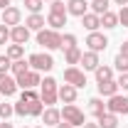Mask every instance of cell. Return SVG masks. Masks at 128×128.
Wrapping results in <instances>:
<instances>
[{
  "instance_id": "6da1fadb",
  "label": "cell",
  "mask_w": 128,
  "mask_h": 128,
  "mask_svg": "<svg viewBox=\"0 0 128 128\" xmlns=\"http://www.w3.org/2000/svg\"><path fill=\"white\" fill-rule=\"evenodd\" d=\"M40 98L44 106H54L57 98H59V86H57V79L52 76H44V81L40 84Z\"/></svg>"
},
{
  "instance_id": "7a4b0ae2",
  "label": "cell",
  "mask_w": 128,
  "mask_h": 128,
  "mask_svg": "<svg viewBox=\"0 0 128 128\" xmlns=\"http://www.w3.org/2000/svg\"><path fill=\"white\" fill-rule=\"evenodd\" d=\"M37 44H42L44 49H59L62 47V34L57 30H40L37 32Z\"/></svg>"
},
{
  "instance_id": "3957f363",
  "label": "cell",
  "mask_w": 128,
  "mask_h": 128,
  "mask_svg": "<svg viewBox=\"0 0 128 128\" xmlns=\"http://www.w3.org/2000/svg\"><path fill=\"white\" fill-rule=\"evenodd\" d=\"M42 106H44L42 98H34V101H22L20 98L12 108H15L17 116H42Z\"/></svg>"
},
{
  "instance_id": "277c9868",
  "label": "cell",
  "mask_w": 128,
  "mask_h": 128,
  "mask_svg": "<svg viewBox=\"0 0 128 128\" xmlns=\"http://www.w3.org/2000/svg\"><path fill=\"white\" fill-rule=\"evenodd\" d=\"M62 121H66V123H72V126L76 128V126H84L86 123V116H84V111H81L79 106H74V104H66L64 106V111H62Z\"/></svg>"
},
{
  "instance_id": "5b68a950",
  "label": "cell",
  "mask_w": 128,
  "mask_h": 128,
  "mask_svg": "<svg viewBox=\"0 0 128 128\" xmlns=\"http://www.w3.org/2000/svg\"><path fill=\"white\" fill-rule=\"evenodd\" d=\"M27 64H30L34 72H49L52 66H54V59L49 57V54H42V52H34L27 57Z\"/></svg>"
},
{
  "instance_id": "8992f818",
  "label": "cell",
  "mask_w": 128,
  "mask_h": 128,
  "mask_svg": "<svg viewBox=\"0 0 128 128\" xmlns=\"http://www.w3.org/2000/svg\"><path fill=\"white\" fill-rule=\"evenodd\" d=\"M106 111L116 113V116H128V96H108V104H106Z\"/></svg>"
},
{
  "instance_id": "52a82bcc",
  "label": "cell",
  "mask_w": 128,
  "mask_h": 128,
  "mask_svg": "<svg viewBox=\"0 0 128 128\" xmlns=\"http://www.w3.org/2000/svg\"><path fill=\"white\" fill-rule=\"evenodd\" d=\"M64 84H72V86L81 89V86H86V74L76 66H66L64 69Z\"/></svg>"
},
{
  "instance_id": "ba28073f",
  "label": "cell",
  "mask_w": 128,
  "mask_h": 128,
  "mask_svg": "<svg viewBox=\"0 0 128 128\" xmlns=\"http://www.w3.org/2000/svg\"><path fill=\"white\" fill-rule=\"evenodd\" d=\"M15 81H17V86H20V89H34V86H40V84H42V76H40V72L30 69V72L20 74Z\"/></svg>"
},
{
  "instance_id": "9c48e42d",
  "label": "cell",
  "mask_w": 128,
  "mask_h": 128,
  "mask_svg": "<svg viewBox=\"0 0 128 128\" xmlns=\"http://www.w3.org/2000/svg\"><path fill=\"white\" fill-rule=\"evenodd\" d=\"M86 44H89L91 52H104V49L108 47V37H106V34H101V32H89Z\"/></svg>"
},
{
  "instance_id": "30bf717a",
  "label": "cell",
  "mask_w": 128,
  "mask_h": 128,
  "mask_svg": "<svg viewBox=\"0 0 128 128\" xmlns=\"http://www.w3.org/2000/svg\"><path fill=\"white\" fill-rule=\"evenodd\" d=\"M86 12H89V2H86V0H69V2H66V15L84 17Z\"/></svg>"
},
{
  "instance_id": "8fae6325",
  "label": "cell",
  "mask_w": 128,
  "mask_h": 128,
  "mask_svg": "<svg viewBox=\"0 0 128 128\" xmlns=\"http://www.w3.org/2000/svg\"><path fill=\"white\" fill-rule=\"evenodd\" d=\"M79 64L84 66V72H94L96 66L101 64V62H98V52H91V49H89V52H81Z\"/></svg>"
},
{
  "instance_id": "7c38bea8",
  "label": "cell",
  "mask_w": 128,
  "mask_h": 128,
  "mask_svg": "<svg viewBox=\"0 0 128 128\" xmlns=\"http://www.w3.org/2000/svg\"><path fill=\"white\" fill-rule=\"evenodd\" d=\"M20 20H22V12L17 10V8H5L2 10V25H8V27H15V25H20Z\"/></svg>"
},
{
  "instance_id": "4fadbf2b",
  "label": "cell",
  "mask_w": 128,
  "mask_h": 128,
  "mask_svg": "<svg viewBox=\"0 0 128 128\" xmlns=\"http://www.w3.org/2000/svg\"><path fill=\"white\" fill-rule=\"evenodd\" d=\"M10 40H12V44H25L30 40V30L25 25H15V27H10Z\"/></svg>"
},
{
  "instance_id": "5bb4252c",
  "label": "cell",
  "mask_w": 128,
  "mask_h": 128,
  "mask_svg": "<svg viewBox=\"0 0 128 128\" xmlns=\"http://www.w3.org/2000/svg\"><path fill=\"white\" fill-rule=\"evenodd\" d=\"M17 91V81L8 74H0V94L2 96H12Z\"/></svg>"
},
{
  "instance_id": "9a60e30c",
  "label": "cell",
  "mask_w": 128,
  "mask_h": 128,
  "mask_svg": "<svg viewBox=\"0 0 128 128\" xmlns=\"http://www.w3.org/2000/svg\"><path fill=\"white\" fill-rule=\"evenodd\" d=\"M42 121H44V126H57L62 121V111H57L54 106H47L42 111Z\"/></svg>"
},
{
  "instance_id": "2e32d148",
  "label": "cell",
  "mask_w": 128,
  "mask_h": 128,
  "mask_svg": "<svg viewBox=\"0 0 128 128\" xmlns=\"http://www.w3.org/2000/svg\"><path fill=\"white\" fill-rule=\"evenodd\" d=\"M81 25H84L89 32H96L98 27H101V15H96V12H86V15L81 17Z\"/></svg>"
},
{
  "instance_id": "e0dca14e",
  "label": "cell",
  "mask_w": 128,
  "mask_h": 128,
  "mask_svg": "<svg viewBox=\"0 0 128 128\" xmlns=\"http://www.w3.org/2000/svg\"><path fill=\"white\" fill-rule=\"evenodd\" d=\"M47 25L52 27V30H62L64 25H66V12H49L47 15Z\"/></svg>"
},
{
  "instance_id": "ac0fdd59",
  "label": "cell",
  "mask_w": 128,
  "mask_h": 128,
  "mask_svg": "<svg viewBox=\"0 0 128 128\" xmlns=\"http://www.w3.org/2000/svg\"><path fill=\"white\" fill-rule=\"evenodd\" d=\"M59 98H62L64 104H74L76 101V86H72V84L59 86Z\"/></svg>"
},
{
  "instance_id": "d6986e66",
  "label": "cell",
  "mask_w": 128,
  "mask_h": 128,
  "mask_svg": "<svg viewBox=\"0 0 128 128\" xmlns=\"http://www.w3.org/2000/svg\"><path fill=\"white\" fill-rule=\"evenodd\" d=\"M25 27H27V30H42V27H44V17L40 15V12H30V17H27V20H25Z\"/></svg>"
},
{
  "instance_id": "ffe728a7",
  "label": "cell",
  "mask_w": 128,
  "mask_h": 128,
  "mask_svg": "<svg viewBox=\"0 0 128 128\" xmlns=\"http://www.w3.org/2000/svg\"><path fill=\"white\" fill-rule=\"evenodd\" d=\"M98 94L101 96H106V98H108V96H116L118 94V84H116V81H98Z\"/></svg>"
},
{
  "instance_id": "44dd1931",
  "label": "cell",
  "mask_w": 128,
  "mask_h": 128,
  "mask_svg": "<svg viewBox=\"0 0 128 128\" xmlns=\"http://www.w3.org/2000/svg\"><path fill=\"white\" fill-rule=\"evenodd\" d=\"M96 74V81H111L113 79V66H104V64H98L94 69Z\"/></svg>"
},
{
  "instance_id": "7402d4cb",
  "label": "cell",
  "mask_w": 128,
  "mask_h": 128,
  "mask_svg": "<svg viewBox=\"0 0 128 128\" xmlns=\"http://www.w3.org/2000/svg\"><path fill=\"white\" fill-rule=\"evenodd\" d=\"M118 126V116L116 113H104V116H98V128H116Z\"/></svg>"
},
{
  "instance_id": "603a6c76",
  "label": "cell",
  "mask_w": 128,
  "mask_h": 128,
  "mask_svg": "<svg viewBox=\"0 0 128 128\" xmlns=\"http://www.w3.org/2000/svg\"><path fill=\"white\" fill-rule=\"evenodd\" d=\"M101 27H106V30H113V27H118V15L116 12H104L101 15Z\"/></svg>"
},
{
  "instance_id": "cb8c5ba5",
  "label": "cell",
  "mask_w": 128,
  "mask_h": 128,
  "mask_svg": "<svg viewBox=\"0 0 128 128\" xmlns=\"http://www.w3.org/2000/svg\"><path fill=\"white\" fill-rule=\"evenodd\" d=\"M89 111H91L96 118H98V116H104V113H106V104H104L98 96H94V98L89 101Z\"/></svg>"
},
{
  "instance_id": "d4e9b609",
  "label": "cell",
  "mask_w": 128,
  "mask_h": 128,
  "mask_svg": "<svg viewBox=\"0 0 128 128\" xmlns=\"http://www.w3.org/2000/svg\"><path fill=\"white\" fill-rule=\"evenodd\" d=\"M64 59H66V64H79V59H81V49H79V47L64 49Z\"/></svg>"
},
{
  "instance_id": "484cf974",
  "label": "cell",
  "mask_w": 128,
  "mask_h": 128,
  "mask_svg": "<svg viewBox=\"0 0 128 128\" xmlns=\"http://www.w3.org/2000/svg\"><path fill=\"white\" fill-rule=\"evenodd\" d=\"M89 5H91V12H96V15H104V12H108V5H111V0H91Z\"/></svg>"
},
{
  "instance_id": "4316f807",
  "label": "cell",
  "mask_w": 128,
  "mask_h": 128,
  "mask_svg": "<svg viewBox=\"0 0 128 128\" xmlns=\"http://www.w3.org/2000/svg\"><path fill=\"white\" fill-rule=\"evenodd\" d=\"M10 72L15 74V79H17L20 74H25V72H30V64L25 62V59H15V62H12V66H10Z\"/></svg>"
},
{
  "instance_id": "83f0119b",
  "label": "cell",
  "mask_w": 128,
  "mask_h": 128,
  "mask_svg": "<svg viewBox=\"0 0 128 128\" xmlns=\"http://www.w3.org/2000/svg\"><path fill=\"white\" fill-rule=\"evenodd\" d=\"M5 54H8L12 62H15V59H22V57H25V47H22V44H10Z\"/></svg>"
},
{
  "instance_id": "f1b7e54d",
  "label": "cell",
  "mask_w": 128,
  "mask_h": 128,
  "mask_svg": "<svg viewBox=\"0 0 128 128\" xmlns=\"http://www.w3.org/2000/svg\"><path fill=\"white\" fill-rule=\"evenodd\" d=\"M113 66H116L121 74H126V72H128V57H123V54L118 52V54H116V59H113Z\"/></svg>"
},
{
  "instance_id": "f546056e",
  "label": "cell",
  "mask_w": 128,
  "mask_h": 128,
  "mask_svg": "<svg viewBox=\"0 0 128 128\" xmlns=\"http://www.w3.org/2000/svg\"><path fill=\"white\" fill-rule=\"evenodd\" d=\"M10 66H12V59H10L8 54H0V74H8Z\"/></svg>"
},
{
  "instance_id": "4dcf8cb0",
  "label": "cell",
  "mask_w": 128,
  "mask_h": 128,
  "mask_svg": "<svg viewBox=\"0 0 128 128\" xmlns=\"http://www.w3.org/2000/svg\"><path fill=\"white\" fill-rule=\"evenodd\" d=\"M76 47V34H62V49Z\"/></svg>"
},
{
  "instance_id": "1f68e13d",
  "label": "cell",
  "mask_w": 128,
  "mask_h": 128,
  "mask_svg": "<svg viewBox=\"0 0 128 128\" xmlns=\"http://www.w3.org/2000/svg\"><path fill=\"white\" fill-rule=\"evenodd\" d=\"M12 113H15V108H12L10 104H0V118H2V121H8Z\"/></svg>"
},
{
  "instance_id": "d6a6232c",
  "label": "cell",
  "mask_w": 128,
  "mask_h": 128,
  "mask_svg": "<svg viewBox=\"0 0 128 128\" xmlns=\"http://www.w3.org/2000/svg\"><path fill=\"white\" fill-rule=\"evenodd\" d=\"M25 8L30 12H40L42 10V0H25Z\"/></svg>"
},
{
  "instance_id": "836d02e7",
  "label": "cell",
  "mask_w": 128,
  "mask_h": 128,
  "mask_svg": "<svg viewBox=\"0 0 128 128\" xmlns=\"http://www.w3.org/2000/svg\"><path fill=\"white\" fill-rule=\"evenodd\" d=\"M49 12H66V5H64L62 0H52V5H49Z\"/></svg>"
},
{
  "instance_id": "e575fe53",
  "label": "cell",
  "mask_w": 128,
  "mask_h": 128,
  "mask_svg": "<svg viewBox=\"0 0 128 128\" xmlns=\"http://www.w3.org/2000/svg\"><path fill=\"white\" fill-rule=\"evenodd\" d=\"M118 22H121L123 27H128V5L121 8V12H118Z\"/></svg>"
},
{
  "instance_id": "d590c367",
  "label": "cell",
  "mask_w": 128,
  "mask_h": 128,
  "mask_svg": "<svg viewBox=\"0 0 128 128\" xmlns=\"http://www.w3.org/2000/svg\"><path fill=\"white\" fill-rule=\"evenodd\" d=\"M10 40V27L8 25H0V44H5Z\"/></svg>"
},
{
  "instance_id": "8d00e7d4",
  "label": "cell",
  "mask_w": 128,
  "mask_h": 128,
  "mask_svg": "<svg viewBox=\"0 0 128 128\" xmlns=\"http://www.w3.org/2000/svg\"><path fill=\"white\" fill-rule=\"evenodd\" d=\"M116 84H118V89H128V72H126V74H121V76L116 79Z\"/></svg>"
},
{
  "instance_id": "74e56055",
  "label": "cell",
  "mask_w": 128,
  "mask_h": 128,
  "mask_svg": "<svg viewBox=\"0 0 128 128\" xmlns=\"http://www.w3.org/2000/svg\"><path fill=\"white\" fill-rule=\"evenodd\" d=\"M121 54H123V57H128V42H123V44H121Z\"/></svg>"
},
{
  "instance_id": "f35d334b",
  "label": "cell",
  "mask_w": 128,
  "mask_h": 128,
  "mask_svg": "<svg viewBox=\"0 0 128 128\" xmlns=\"http://www.w3.org/2000/svg\"><path fill=\"white\" fill-rule=\"evenodd\" d=\"M57 128H74V126H72V123H66V121H59V123H57Z\"/></svg>"
},
{
  "instance_id": "ab89813d",
  "label": "cell",
  "mask_w": 128,
  "mask_h": 128,
  "mask_svg": "<svg viewBox=\"0 0 128 128\" xmlns=\"http://www.w3.org/2000/svg\"><path fill=\"white\" fill-rule=\"evenodd\" d=\"M5 8H10V0H0V10H5Z\"/></svg>"
},
{
  "instance_id": "60d3db41",
  "label": "cell",
  "mask_w": 128,
  "mask_h": 128,
  "mask_svg": "<svg viewBox=\"0 0 128 128\" xmlns=\"http://www.w3.org/2000/svg\"><path fill=\"white\" fill-rule=\"evenodd\" d=\"M81 128H98V123H84Z\"/></svg>"
},
{
  "instance_id": "b9f144b4",
  "label": "cell",
  "mask_w": 128,
  "mask_h": 128,
  "mask_svg": "<svg viewBox=\"0 0 128 128\" xmlns=\"http://www.w3.org/2000/svg\"><path fill=\"white\" fill-rule=\"evenodd\" d=\"M116 5H128V0H113Z\"/></svg>"
},
{
  "instance_id": "7bdbcfd3",
  "label": "cell",
  "mask_w": 128,
  "mask_h": 128,
  "mask_svg": "<svg viewBox=\"0 0 128 128\" xmlns=\"http://www.w3.org/2000/svg\"><path fill=\"white\" fill-rule=\"evenodd\" d=\"M0 128H12V123H8V121H5V123H0Z\"/></svg>"
},
{
  "instance_id": "ee69618b",
  "label": "cell",
  "mask_w": 128,
  "mask_h": 128,
  "mask_svg": "<svg viewBox=\"0 0 128 128\" xmlns=\"http://www.w3.org/2000/svg\"><path fill=\"white\" fill-rule=\"evenodd\" d=\"M34 128H44V126H34Z\"/></svg>"
},
{
  "instance_id": "f6af8a7d",
  "label": "cell",
  "mask_w": 128,
  "mask_h": 128,
  "mask_svg": "<svg viewBox=\"0 0 128 128\" xmlns=\"http://www.w3.org/2000/svg\"><path fill=\"white\" fill-rule=\"evenodd\" d=\"M42 2H44V0H42ZM47 2H52V0H47Z\"/></svg>"
}]
</instances>
